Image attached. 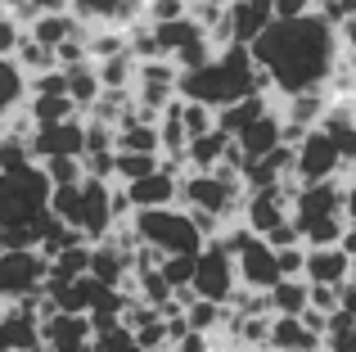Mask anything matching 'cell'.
<instances>
[{
  "mask_svg": "<svg viewBox=\"0 0 356 352\" xmlns=\"http://www.w3.org/2000/svg\"><path fill=\"white\" fill-rule=\"evenodd\" d=\"M343 163H339V150L334 141L316 127V131L302 136V145L293 150V181L298 185H325V181H339Z\"/></svg>",
  "mask_w": 356,
  "mask_h": 352,
  "instance_id": "7",
  "label": "cell"
},
{
  "mask_svg": "<svg viewBox=\"0 0 356 352\" xmlns=\"http://www.w3.org/2000/svg\"><path fill=\"white\" fill-rule=\"evenodd\" d=\"M176 95L221 113V109L239 104V99H248V95H270V81H266V72L252 63V54L243 50V45H230V50H217L203 68L181 72Z\"/></svg>",
  "mask_w": 356,
  "mask_h": 352,
  "instance_id": "2",
  "label": "cell"
},
{
  "mask_svg": "<svg viewBox=\"0 0 356 352\" xmlns=\"http://www.w3.org/2000/svg\"><path fill=\"white\" fill-rule=\"evenodd\" d=\"M270 23H275V5H270V0H230L226 5L230 45H243V50H248Z\"/></svg>",
  "mask_w": 356,
  "mask_h": 352,
  "instance_id": "10",
  "label": "cell"
},
{
  "mask_svg": "<svg viewBox=\"0 0 356 352\" xmlns=\"http://www.w3.org/2000/svg\"><path fill=\"white\" fill-rule=\"evenodd\" d=\"M95 72H99V86L104 90H131L136 86V59H131V54H118V59L95 63Z\"/></svg>",
  "mask_w": 356,
  "mask_h": 352,
  "instance_id": "26",
  "label": "cell"
},
{
  "mask_svg": "<svg viewBox=\"0 0 356 352\" xmlns=\"http://www.w3.org/2000/svg\"><path fill=\"white\" fill-rule=\"evenodd\" d=\"M339 248H343V253H348V262L356 266V226H348V230H343V239H339Z\"/></svg>",
  "mask_w": 356,
  "mask_h": 352,
  "instance_id": "35",
  "label": "cell"
},
{
  "mask_svg": "<svg viewBox=\"0 0 356 352\" xmlns=\"http://www.w3.org/2000/svg\"><path fill=\"white\" fill-rule=\"evenodd\" d=\"M118 154H158L163 159V150H158V122H149L140 109H131L118 122Z\"/></svg>",
  "mask_w": 356,
  "mask_h": 352,
  "instance_id": "16",
  "label": "cell"
},
{
  "mask_svg": "<svg viewBox=\"0 0 356 352\" xmlns=\"http://www.w3.org/2000/svg\"><path fill=\"white\" fill-rule=\"evenodd\" d=\"M235 275H239V289L248 294H270L280 285V262H275V248L266 239L252 235L248 244L235 253Z\"/></svg>",
  "mask_w": 356,
  "mask_h": 352,
  "instance_id": "9",
  "label": "cell"
},
{
  "mask_svg": "<svg viewBox=\"0 0 356 352\" xmlns=\"http://www.w3.org/2000/svg\"><path fill=\"white\" fill-rule=\"evenodd\" d=\"M0 253H5V230H0Z\"/></svg>",
  "mask_w": 356,
  "mask_h": 352,
  "instance_id": "37",
  "label": "cell"
},
{
  "mask_svg": "<svg viewBox=\"0 0 356 352\" xmlns=\"http://www.w3.org/2000/svg\"><path fill=\"white\" fill-rule=\"evenodd\" d=\"M127 226L136 230V239H140L145 248H154L158 257H194V253H203V244H208V239L199 235V226H194V217H190L185 208L131 212Z\"/></svg>",
  "mask_w": 356,
  "mask_h": 352,
  "instance_id": "3",
  "label": "cell"
},
{
  "mask_svg": "<svg viewBox=\"0 0 356 352\" xmlns=\"http://www.w3.org/2000/svg\"><path fill=\"white\" fill-rule=\"evenodd\" d=\"M27 36H32L36 45H50V50H59V45L72 41V36H86V27H81L72 14H45V18H36V23L27 27Z\"/></svg>",
  "mask_w": 356,
  "mask_h": 352,
  "instance_id": "20",
  "label": "cell"
},
{
  "mask_svg": "<svg viewBox=\"0 0 356 352\" xmlns=\"http://www.w3.org/2000/svg\"><path fill=\"white\" fill-rule=\"evenodd\" d=\"M27 95H68V81H63V68L41 72V77L27 81Z\"/></svg>",
  "mask_w": 356,
  "mask_h": 352,
  "instance_id": "30",
  "label": "cell"
},
{
  "mask_svg": "<svg viewBox=\"0 0 356 352\" xmlns=\"http://www.w3.org/2000/svg\"><path fill=\"white\" fill-rule=\"evenodd\" d=\"M172 352H208V339L203 335H185L181 344H172Z\"/></svg>",
  "mask_w": 356,
  "mask_h": 352,
  "instance_id": "34",
  "label": "cell"
},
{
  "mask_svg": "<svg viewBox=\"0 0 356 352\" xmlns=\"http://www.w3.org/2000/svg\"><path fill=\"white\" fill-rule=\"evenodd\" d=\"M280 145H284V118H280V109L261 113L257 122H248L235 136V150H239L243 168H248V163H257V159H266L270 150H280Z\"/></svg>",
  "mask_w": 356,
  "mask_h": 352,
  "instance_id": "12",
  "label": "cell"
},
{
  "mask_svg": "<svg viewBox=\"0 0 356 352\" xmlns=\"http://www.w3.org/2000/svg\"><path fill=\"white\" fill-rule=\"evenodd\" d=\"M23 36H27V27L18 23L14 14H0V59H14V50H18Z\"/></svg>",
  "mask_w": 356,
  "mask_h": 352,
  "instance_id": "29",
  "label": "cell"
},
{
  "mask_svg": "<svg viewBox=\"0 0 356 352\" xmlns=\"http://www.w3.org/2000/svg\"><path fill=\"white\" fill-rule=\"evenodd\" d=\"M252 63L266 72L270 90L280 99L302 95V90H330L339 72L343 45L325 18L302 14V18H275L257 41L248 45Z\"/></svg>",
  "mask_w": 356,
  "mask_h": 352,
  "instance_id": "1",
  "label": "cell"
},
{
  "mask_svg": "<svg viewBox=\"0 0 356 352\" xmlns=\"http://www.w3.org/2000/svg\"><path fill=\"white\" fill-rule=\"evenodd\" d=\"M261 113H270V95H248V99H239V104L221 109V113H217V131L235 141L243 127H248V122H257Z\"/></svg>",
  "mask_w": 356,
  "mask_h": 352,
  "instance_id": "22",
  "label": "cell"
},
{
  "mask_svg": "<svg viewBox=\"0 0 356 352\" xmlns=\"http://www.w3.org/2000/svg\"><path fill=\"white\" fill-rule=\"evenodd\" d=\"M176 118H181V127H185L190 141H199V136H208L212 127H217V113L203 109V104H190V99H176Z\"/></svg>",
  "mask_w": 356,
  "mask_h": 352,
  "instance_id": "27",
  "label": "cell"
},
{
  "mask_svg": "<svg viewBox=\"0 0 356 352\" xmlns=\"http://www.w3.org/2000/svg\"><path fill=\"white\" fill-rule=\"evenodd\" d=\"M194 257H199V253H194ZM194 257H163L158 271H163L167 285H172V294H181V289H190V285H194Z\"/></svg>",
  "mask_w": 356,
  "mask_h": 352,
  "instance_id": "28",
  "label": "cell"
},
{
  "mask_svg": "<svg viewBox=\"0 0 356 352\" xmlns=\"http://www.w3.org/2000/svg\"><path fill=\"white\" fill-rule=\"evenodd\" d=\"M243 199H248L243 181H230V176H217V172H185L176 203H185V212H194V217H212L226 226L230 217L243 212Z\"/></svg>",
  "mask_w": 356,
  "mask_h": 352,
  "instance_id": "4",
  "label": "cell"
},
{
  "mask_svg": "<svg viewBox=\"0 0 356 352\" xmlns=\"http://www.w3.org/2000/svg\"><path fill=\"white\" fill-rule=\"evenodd\" d=\"M235 289H239L235 257H230L217 239L203 244V253L194 257V285H190V294H194V298H203V303H221V307H226V303L235 298Z\"/></svg>",
  "mask_w": 356,
  "mask_h": 352,
  "instance_id": "5",
  "label": "cell"
},
{
  "mask_svg": "<svg viewBox=\"0 0 356 352\" xmlns=\"http://www.w3.org/2000/svg\"><path fill=\"white\" fill-rule=\"evenodd\" d=\"M266 307H270V317H302L312 307V285L307 280H280L266 294Z\"/></svg>",
  "mask_w": 356,
  "mask_h": 352,
  "instance_id": "21",
  "label": "cell"
},
{
  "mask_svg": "<svg viewBox=\"0 0 356 352\" xmlns=\"http://www.w3.org/2000/svg\"><path fill=\"white\" fill-rule=\"evenodd\" d=\"M27 118H32V131H41V127H59V122L81 118V113L72 109L68 95H32L27 99Z\"/></svg>",
  "mask_w": 356,
  "mask_h": 352,
  "instance_id": "23",
  "label": "cell"
},
{
  "mask_svg": "<svg viewBox=\"0 0 356 352\" xmlns=\"http://www.w3.org/2000/svg\"><path fill=\"white\" fill-rule=\"evenodd\" d=\"M356 271L348 262V253H343L339 244L334 248H307V266H302V280L307 285H321V289H339L343 280Z\"/></svg>",
  "mask_w": 356,
  "mask_h": 352,
  "instance_id": "14",
  "label": "cell"
},
{
  "mask_svg": "<svg viewBox=\"0 0 356 352\" xmlns=\"http://www.w3.org/2000/svg\"><path fill=\"white\" fill-rule=\"evenodd\" d=\"M230 145H235V141H230V136H221L217 127H212L208 136H199V141L185 145V168H190V172H217L221 159L230 154Z\"/></svg>",
  "mask_w": 356,
  "mask_h": 352,
  "instance_id": "17",
  "label": "cell"
},
{
  "mask_svg": "<svg viewBox=\"0 0 356 352\" xmlns=\"http://www.w3.org/2000/svg\"><path fill=\"white\" fill-rule=\"evenodd\" d=\"M343 217H348V226H356V172L343 181Z\"/></svg>",
  "mask_w": 356,
  "mask_h": 352,
  "instance_id": "33",
  "label": "cell"
},
{
  "mask_svg": "<svg viewBox=\"0 0 356 352\" xmlns=\"http://www.w3.org/2000/svg\"><path fill=\"white\" fill-rule=\"evenodd\" d=\"M63 81H68V99H72V109H77V113H90V109H95V99L104 95L95 63H77V68H63Z\"/></svg>",
  "mask_w": 356,
  "mask_h": 352,
  "instance_id": "19",
  "label": "cell"
},
{
  "mask_svg": "<svg viewBox=\"0 0 356 352\" xmlns=\"http://www.w3.org/2000/svg\"><path fill=\"white\" fill-rule=\"evenodd\" d=\"M27 154H32L36 168L50 163V159H81V154H86V118H68V122H59V127L32 131L27 136Z\"/></svg>",
  "mask_w": 356,
  "mask_h": 352,
  "instance_id": "8",
  "label": "cell"
},
{
  "mask_svg": "<svg viewBox=\"0 0 356 352\" xmlns=\"http://www.w3.org/2000/svg\"><path fill=\"white\" fill-rule=\"evenodd\" d=\"M23 5H27V0H0V14H18Z\"/></svg>",
  "mask_w": 356,
  "mask_h": 352,
  "instance_id": "36",
  "label": "cell"
},
{
  "mask_svg": "<svg viewBox=\"0 0 356 352\" xmlns=\"http://www.w3.org/2000/svg\"><path fill=\"white\" fill-rule=\"evenodd\" d=\"M312 312L334 317V312H339V289H321V285H312Z\"/></svg>",
  "mask_w": 356,
  "mask_h": 352,
  "instance_id": "31",
  "label": "cell"
},
{
  "mask_svg": "<svg viewBox=\"0 0 356 352\" xmlns=\"http://www.w3.org/2000/svg\"><path fill=\"white\" fill-rule=\"evenodd\" d=\"M72 18H77L81 27H122L127 32L131 23H136V14L127 9V0H68Z\"/></svg>",
  "mask_w": 356,
  "mask_h": 352,
  "instance_id": "15",
  "label": "cell"
},
{
  "mask_svg": "<svg viewBox=\"0 0 356 352\" xmlns=\"http://www.w3.org/2000/svg\"><path fill=\"white\" fill-rule=\"evenodd\" d=\"M45 275H50V262L36 248H5L0 253V298L5 303L32 298L45 289Z\"/></svg>",
  "mask_w": 356,
  "mask_h": 352,
  "instance_id": "6",
  "label": "cell"
},
{
  "mask_svg": "<svg viewBox=\"0 0 356 352\" xmlns=\"http://www.w3.org/2000/svg\"><path fill=\"white\" fill-rule=\"evenodd\" d=\"M339 312H348V317H356V271H352L348 280L339 285Z\"/></svg>",
  "mask_w": 356,
  "mask_h": 352,
  "instance_id": "32",
  "label": "cell"
},
{
  "mask_svg": "<svg viewBox=\"0 0 356 352\" xmlns=\"http://www.w3.org/2000/svg\"><path fill=\"white\" fill-rule=\"evenodd\" d=\"M14 63L23 68V77H27V81H32V77H41V72H54V68H59L54 50H50V45H36L32 36H23V41H18V50H14Z\"/></svg>",
  "mask_w": 356,
  "mask_h": 352,
  "instance_id": "24",
  "label": "cell"
},
{
  "mask_svg": "<svg viewBox=\"0 0 356 352\" xmlns=\"http://www.w3.org/2000/svg\"><path fill=\"white\" fill-rule=\"evenodd\" d=\"M122 194H127L131 212H154V208H176V199H181V176L158 168L154 176H145V181L136 185H122Z\"/></svg>",
  "mask_w": 356,
  "mask_h": 352,
  "instance_id": "11",
  "label": "cell"
},
{
  "mask_svg": "<svg viewBox=\"0 0 356 352\" xmlns=\"http://www.w3.org/2000/svg\"><path fill=\"white\" fill-rule=\"evenodd\" d=\"M41 344L50 352H90L95 344V330L86 317H68V312H54L50 321H41Z\"/></svg>",
  "mask_w": 356,
  "mask_h": 352,
  "instance_id": "13",
  "label": "cell"
},
{
  "mask_svg": "<svg viewBox=\"0 0 356 352\" xmlns=\"http://www.w3.org/2000/svg\"><path fill=\"white\" fill-rule=\"evenodd\" d=\"M158 168H163L158 154H113V181H122V185L145 181V176H154Z\"/></svg>",
  "mask_w": 356,
  "mask_h": 352,
  "instance_id": "25",
  "label": "cell"
},
{
  "mask_svg": "<svg viewBox=\"0 0 356 352\" xmlns=\"http://www.w3.org/2000/svg\"><path fill=\"white\" fill-rule=\"evenodd\" d=\"M27 104V77L14 59H0V131L9 127V118L23 113Z\"/></svg>",
  "mask_w": 356,
  "mask_h": 352,
  "instance_id": "18",
  "label": "cell"
}]
</instances>
